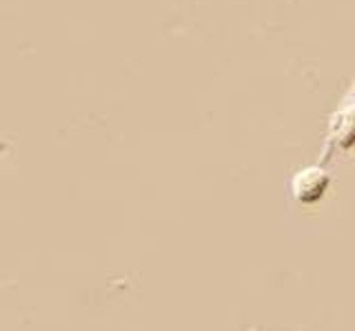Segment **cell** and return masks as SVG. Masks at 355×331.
Listing matches in <instances>:
<instances>
[{"mask_svg": "<svg viewBox=\"0 0 355 331\" xmlns=\"http://www.w3.org/2000/svg\"><path fill=\"white\" fill-rule=\"evenodd\" d=\"M329 185V176L318 169V167H309L302 169L293 180V194L300 203H313L318 198L324 194Z\"/></svg>", "mask_w": 355, "mask_h": 331, "instance_id": "6da1fadb", "label": "cell"}]
</instances>
